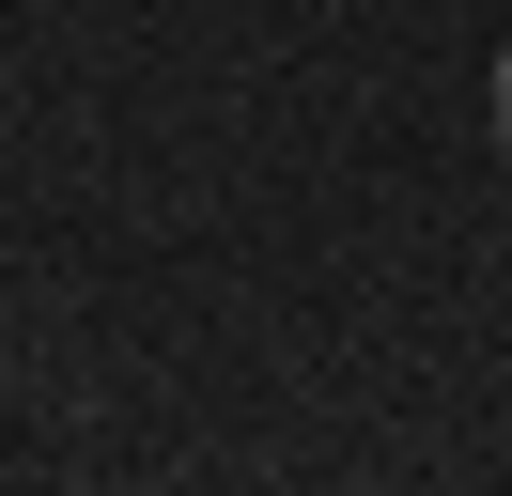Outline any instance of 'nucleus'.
<instances>
[{
	"instance_id": "1",
	"label": "nucleus",
	"mask_w": 512,
	"mask_h": 496,
	"mask_svg": "<svg viewBox=\"0 0 512 496\" xmlns=\"http://www.w3.org/2000/svg\"><path fill=\"white\" fill-rule=\"evenodd\" d=\"M497 155H512V47H497Z\"/></svg>"
}]
</instances>
